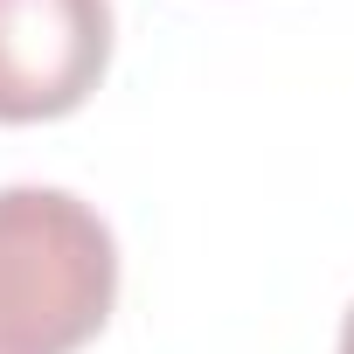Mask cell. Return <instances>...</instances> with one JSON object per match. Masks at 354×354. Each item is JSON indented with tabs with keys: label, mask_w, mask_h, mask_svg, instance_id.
Instances as JSON below:
<instances>
[{
	"label": "cell",
	"mask_w": 354,
	"mask_h": 354,
	"mask_svg": "<svg viewBox=\"0 0 354 354\" xmlns=\"http://www.w3.org/2000/svg\"><path fill=\"white\" fill-rule=\"evenodd\" d=\"M118 306V243L70 188H0V354H77Z\"/></svg>",
	"instance_id": "6da1fadb"
},
{
	"label": "cell",
	"mask_w": 354,
	"mask_h": 354,
	"mask_svg": "<svg viewBox=\"0 0 354 354\" xmlns=\"http://www.w3.org/2000/svg\"><path fill=\"white\" fill-rule=\"evenodd\" d=\"M111 70V0H0V125L70 118Z\"/></svg>",
	"instance_id": "7a4b0ae2"
},
{
	"label": "cell",
	"mask_w": 354,
	"mask_h": 354,
	"mask_svg": "<svg viewBox=\"0 0 354 354\" xmlns=\"http://www.w3.org/2000/svg\"><path fill=\"white\" fill-rule=\"evenodd\" d=\"M340 354H354V306H347V319H340Z\"/></svg>",
	"instance_id": "3957f363"
}]
</instances>
